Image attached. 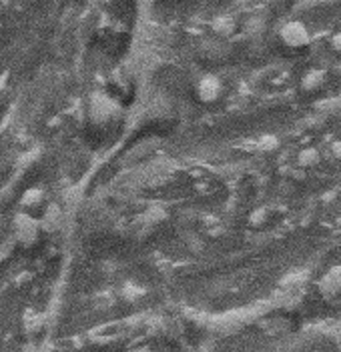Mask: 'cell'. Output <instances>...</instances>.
Listing matches in <instances>:
<instances>
[{
    "instance_id": "obj_6",
    "label": "cell",
    "mask_w": 341,
    "mask_h": 352,
    "mask_svg": "<svg viewBox=\"0 0 341 352\" xmlns=\"http://www.w3.org/2000/svg\"><path fill=\"white\" fill-rule=\"evenodd\" d=\"M329 151H331V154H333L335 158H341V140H333V142L329 144Z\"/></svg>"
},
{
    "instance_id": "obj_2",
    "label": "cell",
    "mask_w": 341,
    "mask_h": 352,
    "mask_svg": "<svg viewBox=\"0 0 341 352\" xmlns=\"http://www.w3.org/2000/svg\"><path fill=\"white\" fill-rule=\"evenodd\" d=\"M323 294H338L341 290V266H333L323 278H321Z\"/></svg>"
},
{
    "instance_id": "obj_1",
    "label": "cell",
    "mask_w": 341,
    "mask_h": 352,
    "mask_svg": "<svg viewBox=\"0 0 341 352\" xmlns=\"http://www.w3.org/2000/svg\"><path fill=\"white\" fill-rule=\"evenodd\" d=\"M279 38H281V43L285 44V46H289V48H303L311 41L305 24L299 21H291L287 22V24H283V28L279 30Z\"/></svg>"
},
{
    "instance_id": "obj_5",
    "label": "cell",
    "mask_w": 341,
    "mask_h": 352,
    "mask_svg": "<svg viewBox=\"0 0 341 352\" xmlns=\"http://www.w3.org/2000/svg\"><path fill=\"white\" fill-rule=\"evenodd\" d=\"M259 146H261V151H273V148H277V146H279V138H277V136H273V134H267V136H263V138H261Z\"/></svg>"
},
{
    "instance_id": "obj_4",
    "label": "cell",
    "mask_w": 341,
    "mask_h": 352,
    "mask_svg": "<svg viewBox=\"0 0 341 352\" xmlns=\"http://www.w3.org/2000/svg\"><path fill=\"white\" fill-rule=\"evenodd\" d=\"M321 162V153H319L316 146H307V148H301L299 154H297V164L299 166H305V168H309V166H316Z\"/></svg>"
},
{
    "instance_id": "obj_3",
    "label": "cell",
    "mask_w": 341,
    "mask_h": 352,
    "mask_svg": "<svg viewBox=\"0 0 341 352\" xmlns=\"http://www.w3.org/2000/svg\"><path fill=\"white\" fill-rule=\"evenodd\" d=\"M325 76H327L325 70L313 68V70H309V72L301 78V88H303L305 92H311V90H316V88H319L325 82Z\"/></svg>"
},
{
    "instance_id": "obj_7",
    "label": "cell",
    "mask_w": 341,
    "mask_h": 352,
    "mask_svg": "<svg viewBox=\"0 0 341 352\" xmlns=\"http://www.w3.org/2000/svg\"><path fill=\"white\" fill-rule=\"evenodd\" d=\"M331 46H333V48H335L338 52H341V32H338V34H335V36L331 38Z\"/></svg>"
}]
</instances>
